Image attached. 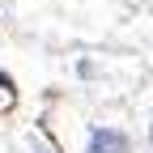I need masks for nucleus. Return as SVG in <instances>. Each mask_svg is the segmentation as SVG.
Here are the masks:
<instances>
[{
    "instance_id": "nucleus-1",
    "label": "nucleus",
    "mask_w": 153,
    "mask_h": 153,
    "mask_svg": "<svg viewBox=\"0 0 153 153\" xmlns=\"http://www.w3.org/2000/svg\"><path fill=\"white\" fill-rule=\"evenodd\" d=\"M81 153H132V136L119 123H89L81 136Z\"/></svg>"
},
{
    "instance_id": "nucleus-2",
    "label": "nucleus",
    "mask_w": 153,
    "mask_h": 153,
    "mask_svg": "<svg viewBox=\"0 0 153 153\" xmlns=\"http://www.w3.org/2000/svg\"><path fill=\"white\" fill-rule=\"evenodd\" d=\"M72 72L81 76V81H94V76H102L98 60H89V55H76V60H72Z\"/></svg>"
},
{
    "instance_id": "nucleus-3",
    "label": "nucleus",
    "mask_w": 153,
    "mask_h": 153,
    "mask_svg": "<svg viewBox=\"0 0 153 153\" xmlns=\"http://www.w3.org/2000/svg\"><path fill=\"white\" fill-rule=\"evenodd\" d=\"M30 153H55V149H51V145H34Z\"/></svg>"
}]
</instances>
